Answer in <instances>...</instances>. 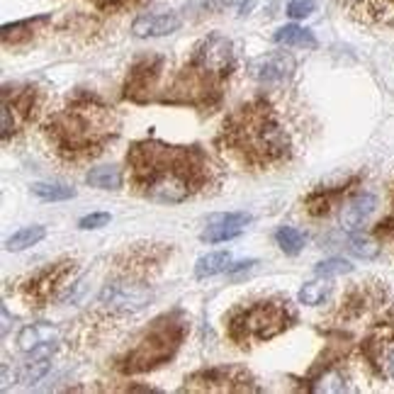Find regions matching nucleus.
<instances>
[{
	"instance_id": "nucleus-1",
	"label": "nucleus",
	"mask_w": 394,
	"mask_h": 394,
	"mask_svg": "<svg viewBox=\"0 0 394 394\" xmlns=\"http://www.w3.org/2000/svg\"><path fill=\"white\" fill-rule=\"evenodd\" d=\"M129 185L139 197L178 205L221 183L219 166L200 146H173L159 139L134 141L127 154Z\"/></svg>"
},
{
	"instance_id": "nucleus-2",
	"label": "nucleus",
	"mask_w": 394,
	"mask_h": 394,
	"mask_svg": "<svg viewBox=\"0 0 394 394\" xmlns=\"http://www.w3.org/2000/svg\"><path fill=\"white\" fill-rule=\"evenodd\" d=\"M217 144L251 170H270L295 154V141L282 112L266 97L239 105L221 124Z\"/></svg>"
},
{
	"instance_id": "nucleus-3",
	"label": "nucleus",
	"mask_w": 394,
	"mask_h": 394,
	"mask_svg": "<svg viewBox=\"0 0 394 394\" xmlns=\"http://www.w3.org/2000/svg\"><path fill=\"white\" fill-rule=\"evenodd\" d=\"M117 112L95 97H78L66 108L49 115L41 124L49 149L63 161L83 164L100 156L119 137Z\"/></svg>"
},
{
	"instance_id": "nucleus-4",
	"label": "nucleus",
	"mask_w": 394,
	"mask_h": 394,
	"mask_svg": "<svg viewBox=\"0 0 394 394\" xmlns=\"http://www.w3.org/2000/svg\"><path fill=\"white\" fill-rule=\"evenodd\" d=\"M295 322L297 312L292 309L290 299L268 297L234 307L224 317V328L239 348H251L285 333Z\"/></svg>"
},
{
	"instance_id": "nucleus-5",
	"label": "nucleus",
	"mask_w": 394,
	"mask_h": 394,
	"mask_svg": "<svg viewBox=\"0 0 394 394\" xmlns=\"http://www.w3.org/2000/svg\"><path fill=\"white\" fill-rule=\"evenodd\" d=\"M188 328V319L180 317V312L156 319L149 331L137 341V346L119 360L117 370L122 375H139L166 365L183 346Z\"/></svg>"
},
{
	"instance_id": "nucleus-6",
	"label": "nucleus",
	"mask_w": 394,
	"mask_h": 394,
	"mask_svg": "<svg viewBox=\"0 0 394 394\" xmlns=\"http://www.w3.org/2000/svg\"><path fill=\"white\" fill-rule=\"evenodd\" d=\"M363 363L375 377L394 382V307L384 309L360 343Z\"/></svg>"
},
{
	"instance_id": "nucleus-7",
	"label": "nucleus",
	"mask_w": 394,
	"mask_h": 394,
	"mask_svg": "<svg viewBox=\"0 0 394 394\" xmlns=\"http://www.w3.org/2000/svg\"><path fill=\"white\" fill-rule=\"evenodd\" d=\"M76 270V261H59V263H49V266L39 268L37 273H32L30 277L20 282V297L27 307L32 309H41L52 302L59 295L66 280L73 275Z\"/></svg>"
},
{
	"instance_id": "nucleus-8",
	"label": "nucleus",
	"mask_w": 394,
	"mask_h": 394,
	"mask_svg": "<svg viewBox=\"0 0 394 394\" xmlns=\"http://www.w3.org/2000/svg\"><path fill=\"white\" fill-rule=\"evenodd\" d=\"M183 392H261L253 375L239 365L197 370L185 377Z\"/></svg>"
},
{
	"instance_id": "nucleus-9",
	"label": "nucleus",
	"mask_w": 394,
	"mask_h": 394,
	"mask_svg": "<svg viewBox=\"0 0 394 394\" xmlns=\"http://www.w3.org/2000/svg\"><path fill=\"white\" fill-rule=\"evenodd\" d=\"M39 110V90L37 88H6L3 90V139H10L32 122Z\"/></svg>"
},
{
	"instance_id": "nucleus-10",
	"label": "nucleus",
	"mask_w": 394,
	"mask_h": 394,
	"mask_svg": "<svg viewBox=\"0 0 394 394\" xmlns=\"http://www.w3.org/2000/svg\"><path fill=\"white\" fill-rule=\"evenodd\" d=\"M190 63L205 68L219 78H229L234 71V44L224 35H210L197 44Z\"/></svg>"
},
{
	"instance_id": "nucleus-11",
	"label": "nucleus",
	"mask_w": 394,
	"mask_h": 394,
	"mask_svg": "<svg viewBox=\"0 0 394 394\" xmlns=\"http://www.w3.org/2000/svg\"><path fill=\"white\" fill-rule=\"evenodd\" d=\"M161 68H164V61L159 57L139 59L132 66V71H129L127 83H124V97H129L134 103L151 100V95L156 92V86H159Z\"/></svg>"
},
{
	"instance_id": "nucleus-12",
	"label": "nucleus",
	"mask_w": 394,
	"mask_h": 394,
	"mask_svg": "<svg viewBox=\"0 0 394 394\" xmlns=\"http://www.w3.org/2000/svg\"><path fill=\"white\" fill-rule=\"evenodd\" d=\"M59 343V328L57 326H25L17 336V348L27 353L30 358H49L57 351Z\"/></svg>"
},
{
	"instance_id": "nucleus-13",
	"label": "nucleus",
	"mask_w": 394,
	"mask_h": 394,
	"mask_svg": "<svg viewBox=\"0 0 394 394\" xmlns=\"http://www.w3.org/2000/svg\"><path fill=\"white\" fill-rule=\"evenodd\" d=\"M292 71H295V59H292V54H287V52L263 54V57H256L251 63H248V76H251L253 81H261V83L285 81Z\"/></svg>"
},
{
	"instance_id": "nucleus-14",
	"label": "nucleus",
	"mask_w": 394,
	"mask_h": 394,
	"mask_svg": "<svg viewBox=\"0 0 394 394\" xmlns=\"http://www.w3.org/2000/svg\"><path fill=\"white\" fill-rule=\"evenodd\" d=\"M251 224V217L246 212H226V215H212L202 231V241L207 244H221L244 234L246 226Z\"/></svg>"
},
{
	"instance_id": "nucleus-15",
	"label": "nucleus",
	"mask_w": 394,
	"mask_h": 394,
	"mask_svg": "<svg viewBox=\"0 0 394 394\" xmlns=\"http://www.w3.org/2000/svg\"><path fill=\"white\" fill-rule=\"evenodd\" d=\"M384 299V292L380 290V287L375 285H368V282H360L358 287H353V290L343 297L341 307H338V317L343 319V322H351V319H358L363 317L368 309H373L375 304H382Z\"/></svg>"
},
{
	"instance_id": "nucleus-16",
	"label": "nucleus",
	"mask_w": 394,
	"mask_h": 394,
	"mask_svg": "<svg viewBox=\"0 0 394 394\" xmlns=\"http://www.w3.org/2000/svg\"><path fill=\"white\" fill-rule=\"evenodd\" d=\"M180 27V17L173 12H161V15H141L134 20L132 25V35L139 39H146V37H166L173 35Z\"/></svg>"
},
{
	"instance_id": "nucleus-17",
	"label": "nucleus",
	"mask_w": 394,
	"mask_h": 394,
	"mask_svg": "<svg viewBox=\"0 0 394 394\" xmlns=\"http://www.w3.org/2000/svg\"><path fill=\"white\" fill-rule=\"evenodd\" d=\"M375 207H377V197L375 195L370 193L355 195L353 200L346 202V207L341 210V226L346 231H358L365 224V219L375 212Z\"/></svg>"
},
{
	"instance_id": "nucleus-18",
	"label": "nucleus",
	"mask_w": 394,
	"mask_h": 394,
	"mask_svg": "<svg viewBox=\"0 0 394 394\" xmlns=\"http://www.w3.org/2000/svg\"><path fill=\"white\" fill-rule=\"evenodd\" d=\"M346 8L360 22H394V0H346Z\"/></svg>"
},
{
	"instance_id": "nucleus-19",
	"label": "nucleus",
	"mask_w": 394,
	"mask_h": 394,
	"mask_svg": "<svg viewBox=\"0 0 394 394\" xmlns=\"http://www.w3.org/2000/svg\"><path fill=\"white\" fill-rule=\"evenodd\" d=\"M273 39L277 44H285V46H302V49H314L317 46V37L312 35L309 30L299 25H285L273 35Z\"/></svg>"
},
{
	"instance_id": "nucleus-20",
	"label": "nucleus",
	"mask_w": 394,
	"mask_h": 394,
	"mask_svg": "<svg viewBox=\"0 0 394 394\" xmlns=\"http://www.w3.org/2000/svg\"><path fill=\"white\" fill-rule=\"evenodd\" d=\"M231 268V253L229 251H217V253H207L200 261L195 263V275L205 280V277H212L217 273H224Z\"/></svg>"
},
{
	"instance_id": "nucleus-21",
	"label": "nucleus",
	"mask_w": 394,
	"mask_h": 394,
	"mask_svg": "<svg viewBox=\"0 0 394 394\" xmlns=\"http://www.w3.org/2000/svg\"><path fill=\"white\" fill-rule=\"evenodd\" d=\"M88 185L97 190H117L122 185V170L117 166H100V168H90L86 175Z\"/></svg>"
},
{
	"instance_id": "nucleus-22",
	"label": "nucleus",
	"mask_w": 394,
	"mask_h": 394,
	"mask_svg": "<svg viewBox=\"0 0 394 394\" xmlns=\"http://www.w3.org/2000/svg\"><path fill=\"white\" fill-rule=\"evenodd\" d=\"M331 295V282L324 275H319V280H312L299 290V302L307 304V307H319L324 304Z\"/></svg>"
},
{
	"instance_id": "nucleus-23",
	"label": "nucleus",
	"mask_w": 394,
	"mask_h": 394,
	"mask_svg": "<svg viewBox=\"0 0 394 394\" xmlns=\"http://www.w3.org/2000/svg\"><path fill=\"white\" fill-rule=\"evenodd\" d=\"M44 236H46L44 226H39V224L25 226V229L15 231V234H12L10 239L6 241V248H8V251H25V248H30V246L39 244Z\"/></svg>"
},
{
	"instance_id": "nucleus-24",
	"label": "nucleus",
	"mask_w": 394,
	"mask_h": 394,
	"mask_svg": "<svg viewBox=\"0 0 394 394\" xmlns=\"http://www.w3.org/2000/svg\"><path fill=\"white\" fill-rule=\"evenodd\" d=\"M275 241L287 256H297L304 248V244H307L304 234L299 229H295V226H280V229L275 231Z\"/></svg>"
},
{
	"instance_id": "nucleus-25",
	"label": "nucleus",
	"mask_w": 394,
	"mask_h": 394,
	"mask_svg": "<svg viewBox=\"0 0 394 394\" xmlns=\"http://www.w3.org/2000/svg\"><path fill=\"white\" fill-rule=\"evenodd\" d=\"M348 389L353 387L348 384V377L341 373V368H326L314 384V392H348Z\"/></svg>"
},
{
	"instance_id": "nucleus-26",
	"label": "nucleus",
	"mask_w": 394,
	"mask_h": 394,
	"mask_svg": "<svg viewBox=\"0 0 394 394\" xmlns=\"http://www.w3.org/2000/svg\"><path fill=\"white\" fill-rule=\"evenodd\" d=\"M348 251L353 256L363 258V261H373V258L380 256V244L365 234H353L348 239Z\"/></svg>"
},
{
	"instance_id": "nucleus-27",
	"label": "nucleus",
	"mask_w": 394,
	"mask_h": 394,
	"mask_svg": "<svg viewBox=\"0 0 394 394\" xmlns=\"http://www.w3.org/2000/svg\"><path fill=\"white\" fill-rule=\"evenodd\" d=\"M32 193L46 202H59V200H71L76 197V190L66 188V185H54V183H35Z\"/></svg>"
},
{
	"instance_id": "nucleus-28",
	"label": "nucleus",
	"mask_w": 394,
	"mask_h": 394,
	"mask_svg": "<svg viewBox=\"0 0 394 394\" xmlns=\"http://www.w3.org/2000/svg\"><path fill=\"white\" fill-rule=\"evenodd\" d=\"M46 373H49V358H30L27 363H22L20 380L25 384H32L39 377H44Z\"/></svg>"
},
{
	"instance_id": "nucleus-29",
	"label": "nucleus",
	"mask_w": 394,
	"mask_h": 394,
	"mask_svg": "<svg viewBox=\"0 0 394 394\" xmlns=\"http://www.w3.org/2000/svg\"><path fill=\"white\" fill-rule=\"evenodd\" d=\"M343 190H336V193H314L307 197V212L309 215H326L331 210L333 200L341 197Z\"/></svg>"
},
{
	"instance_id": "nucleus-30",
	"label": "nucleus",
	"mask_w": 394,
	"mask_h": 394,
	"mask_svg": "<svg viewBox=\"0 0 394 394\" xmlns=\"http://www.w3.org/2000/svg\"><path fill=\"white\" fill-rule=\"evenodd\" d=\"M353 270L348 261H343V258H328V261H322L317 266V275L324 277H333V275H346V273Z\"/></svg>"
},
{
	"instance_id": "nucleus-31",
	"label": "nucleus",
	"mask_w": 394,
	"mask_h": 394,
	"mask_svg": "<svg viewBox=\"0 0 394 394\" xmlns=\"http://www.w3.org/2000/svg\"><path fill=\"white\" fill-rule=\"evenodd\" d=\"M317 10V0H290L287 3V15L292 20H304Z\"/></svg>"
},
{
	"instance_id": "nucleus-32",
	"label": "nucleus",
	"mask_w": 394,
	"mask_h": 394,
	"mask_svg": "<svg viewBox=\"0 0 394 394\" xmlns=\"http://www.w3.org/2000/svg\"><path fill=\"white\" fill-rule=\"evenodd\" d=\"M105 224H110V215H108V212H92V215L83 217V219L78 221V226H81L83 231L100 229V226H105Z\"/></svg>"
},
{
	"instance_id": "nucleus-33",
	"label": "nucleus",
	"mask_w": 394,
	"mask_h": 394,
	"mask_svg": "<svg viewBox=\"0 0 394 394\" xmlns=\"http://www.w3.org/2000/svg\"><path fill=\"white\" fill-rule=\"evenodd\" d=\"M95 8H103V10H112V8H124L129 6L132 0H90Z\"/></svg>"
},
{
	"instance_id": "nucleus-34",
	"label": "nucleus",
	"mask_w": 394,
	"mask_h": 394,
	"mask_svg": "<svg viewBox=\"0 0 394 394\" xmlns=\"http://www.w3.org/2000/svg\"><path fill=\"white\" fill-rule=\"evenodd\" d=\"M392 205H394V190H392Z\"/></svg>"
}]
</instances>
